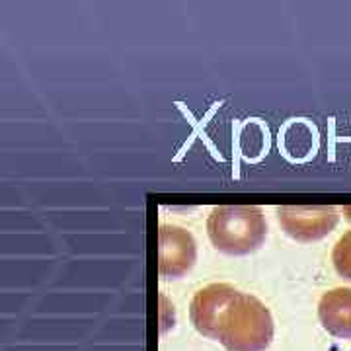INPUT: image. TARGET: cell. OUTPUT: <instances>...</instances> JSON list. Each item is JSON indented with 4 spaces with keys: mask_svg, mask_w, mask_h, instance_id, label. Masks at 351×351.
Segmentation results:
<instances>
[{
    "mask_svg": "<svg viewBox=\"0 0 351 351\" xmlns=\"http://www.w3.org/2000/svg\"><path fill=\"white\" fill-rule=\"evenodd\" d=\"M274 332L269 308L254 295L240 291L223 318L219 341L228 351H265L274 341Z\"/></svg>",
    "mask_w": 351,
    "mask_h": 351,
    "instance_id": "obj_2",
    "label": "cell"
},
{
    "mask_svg": "<svg viewBox=\"0 0 351 351\" xmlns=\"http://www.w3.org/2000/svg\"><path fill=\"white\" fill-rule=\"evenodd\" d=\"M318 318L334 338L351 339V289L338 287L324 293L318 302Z\"/></svg>",
    "mask_w": 351,
    "mask_h": 351,
    "instance_id": "obj_6",
    "label": "cell"
},
{
    "mask_svg": "<svg viewBox=\"0 0 351 351\" xmlns=\"http://www.w3.org/2000/svg\"><path fill=\"white\" fill-rule=\"evenodd\" d=\"M197 260V246L191 232L180 226L162 225L158 230V271L166 279L188 274Z\"/></svg>",
    "mask_w": 351,
    "mask_h": 351,
    "instance_id": "obj_5",
    "label": "cell"
},
{
    "mask_svg": "<svg viewBox=\"0 0 351 351\" xmlns=\"http://www.w3.org/2000/svg\"><path fill=\"white\" fill-rule=\"evenodd\" d=\"M332 262L339 276L351 281V230H348L334 246Z\"/></svg>",
    "mask_w": 351,
    "mask_h": 351,
    "instance_id": "obj_7",
    "label": "cell"
},
{
    "mask_svg": "<svg viewBox=\"0 0 351 351\" xmlns=\"http://www.w3.org/2000/svg\"><path fill=\"white\" fill-rule=\"evenodd\" d=\"M277 213L283 230L297 242L324 239L338 225V211L332 205H285Z\"/></svg>",
    "mask_w": 351,
    "mask_h": 351,
    "instance_id": "obj_3",
    "label": "cell"
},
{
    "mask_svg": "<svg viewBox=\"0 0 351 351\" xmlns=\"http://www.w3.org/2000/svg\"><path fill=\"white\" fill-rule=\"evenodd\" d=\"M207 234L219 252L228 256H246L260 250L267 237V225L260 207L221 205L209 215Z\"/></svg>",
    "mask_w": 351,
    "mask_h": 351,
    "instance_id": "obj_1",
    "label": "cell"
},
{
    "mask_svg": "<svg viewBox=\"0 0 351 351\" xmlns=\"http://www.w3.org/2000/svg\"><path fill=\"white\" fill-rule=\"evenodd\" d=\"M239 289L228 283H211L195 293L189 304V318L201 336L219 339L221 324L230 304L237 301Z\"/></svg>",
    "mask_w": 351,
    "mask_h": 351,
    "instance_id": "obj_4",
    "label": "cell"
}]
</instances>
